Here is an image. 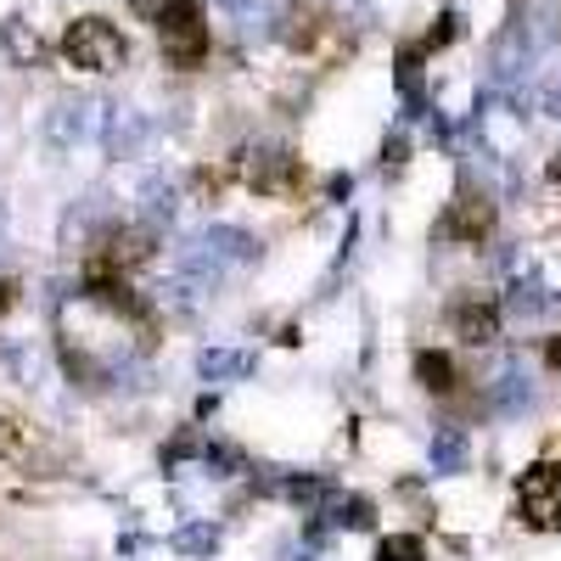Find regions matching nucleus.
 <instances>
[{
  "mask_svg": "<svg viewBox=\"0 0 561 561\" xmlns=\"http://www.w3.org/2000/svg\"><path fill=\"white\" fill-rule=\"evenodd\" d=\"M0 34H7V51H12V62H23V68H34V62H39L45 45H39V34H28V23H23V18H12Z\"/></svg>",
  "mask_w": 561,
  "mask_h": 561,
  "instance_id": "obj_12",
  "label": "nucleus"
},
{
  "mask_svg": "<svg viewBox=\"0 0 561 561\" xmlns=\"http://www.w3.org/2000/svg\"><path fill=\"white\" fill-rule=\"evenodd\" d=\"M399 84H404V96L415 102V90H421V57H415V51L399 57Z\"/></svg>",
  "mask_w": 561,
  "mask_h": 561,
  "instance_id": "obj_20",
  "label": "nucleus"
},
{
  "mask_svg": "<svg viewBox=\"0 0 561 561\" xmlns=\"http://www.w3.org/2000/svg\"><path fill=\"white\" fill-rule=\"evenodd\" d=\"M203 460H208V466H219V478L242 472V449H230V444H208V449H203Z\"/></svg>",
  "mask_w": 561,
  "mask_h": 561,
  "instance_id": "obj_17",
  "label": "nucleus"
},
{
  "mask_svg": "<svg viewBox=\"0 0 561 561\" xmlns=\"http://www.w3.org/2000/svg\"><path fill=\"white\" fill-rule=\"evenodd\" d=\"M421 556V539H388L382 545V561H415Z\"/></svg>",
  "mask_w": 561,
  "mask_h": 561,
  "instance_id": "obj_21",
  "label": "nucleus"
},
{
  "mask_svg": "<svg viewBox=\"0 0 561 561\" xmlns=\"http://www.w3.org/2000/svg\"><path fill=\"white\" fill-rule=\"evenodd\" d=\"M174 550H185V556L214 550V528H185V534H174Z\"/></svg>",
  "mask_w": 561,
  "mask_h": 561,
  "instance_id": "obj_19",
  "label": "nucleus"
},
{
  "mask_svg": "<svg viewBox=\"0 0 561 561\" xmlns=\"http://www.w3.org/2000/svg\"><path fill=\"white\" fill-rule=\"evenodd\" d=\"M545 365H550V370H561V337H556V343L545 348Z\"/></svg>",
  "mask_w": 561,
  "mask_h": 561,
  "instance_id": "obj_24",
  "label": "nucleus"
},
{
  "mask_svg": "<svg viewBox=\"0 0 561 561\" xmlns=\"http://www.w3.org/2000/svg\"><path fill=\"white\" fill-rule=\"evenodd\" d=\"M62 62L79 73H118L129 62V39L107 18H73L62 34Z\"/></svg>",
  "mask_w": 561,
  "mask_h": 561,
  "instance_id": "obj_1",
  "label": "nucleus"
},
{
  "mask_svg": "<svg viewBox=\"0 0 561 561\" xmlns=\"http://www.w3.org/2000/svg\"><path fill=\"white\" fill-rule=\"evenodd\" d=\"M253 354L248 348H203L197 354V377L203 382H242V377H253Z\"/></svg>",
  "mask_w": 561,
  "mask_h": 561,
  "instance_id": "obj_10",
  "label": "nucleus"
},
{
  "mask_svg": "<svg viewBox=\"0 0 561 561\" xmlns=\"http://www.w3.org/2000/svg\"><path fill=\"white\" fill-rule=\"evenodd\" d=\"M169 68H203L208 62V18L197 0H163V12L152 18Z\"/></svg>",
  "mask_w": 561,
  "mask_h": 561,
  "instance_id": "obj_2",
  "label": "nucleus"
},
{
  "mask_svg": "<svg viewBox=\"0 0 561 561\" xmlns=\"http://www.w3.org/2000/svg\"><path fill=\"white\" fill-rule=\"evenodd\" d=\"M253 253H259V242L248 237V230H237V225H214L203 237V259H208L214 275H219V264H248Z\"/></svg>",
  "mask_w": 561,
  "mask_h": 561,
  "instance_id": "obj_8",
  "label": "nucleus"
},
{
  "mask_svg": "<svg viewBox=\"0 0 561 561\" xmlns=\"http://www.w3.org/2000/svg\"><path fill=\"white\" fill-rule=\"evenodd\" d=\"M242 180L259 197H298L304 192V158L287 147H253V152H242Z\"/></svg>",
  "mask_w": 561,
  "mask_h": 561,
  "instance_id": "obj_3",
  "label": "nucleus"
},
{
  "mask_svg": "<svg viewBox=\"0 0 561 561\" xmlns=\"http://www.w3.org/2000/svg\"><path fill=\"white\" fill-rule=\"evenodd\" d=\"M129 7H135L140 18H158V12H163V0H129Z\"/></svg>",
  "mask_w": 561,
  "mask_h": 561,
  "instance_id": "obj_23",
  "label": "nucleus"
},
{
  "mask_svg": "<svg viewBox=\"0 0 561 561\" xmlns=\"http://www.w3.org/2000/svg\"><path fill=\"white\" fill-rule=\"evenodd\" d=\"M23 444H28V427H23L18 415H0V460H18Z\"/></svg>",
  "mask_w": 561,
  "mask_h": 561,
  "instance_id": "obj_14",
  "label": "nucleus"
},
{
  "mask_svg": "<svg viewBox=\"0 0 561 561\" xmlns=\"http://www.w3.org/2000/svg\"><path fill=\"white\" fill-rule=\"evenodd\" d=\"M12 304H18V280L0 275V314H12Z\"/></svg>",
  "mask_w": 561,
  "mask_h": 561,
  "instance_id": "obj_22",
  "label": "nucleus"
},
{
  "mask_svg": "<svg viewBox=\"0 0 561 561\" xmlns=\"http://www.w3.org/2000/svg\"><path fill=\"white\" fill-rule=\"evenodd\" d=\"M275 494H287L293 505H320L332 494V478H287V483H275Z\"/></svg>",
  "mask_w": 561,
  "mask_h": 561,
  "instance_id": "obj_13",
  "label": "nucleus"
},
{
  "mask_svg": "<svg viewBox=\"0 0 561 561\" xmlns=\"http://www.w3.org/2000/svg\"><path fill=\"white\" fill-rule=\"evenodd\" d=\"M460 455H466L460 433H438V444H433V466H438V472H455V466H460Z\"/></svg>",
  "mask_w": 561,
  "mask_h": 561,
  "instance_id": "obj_15",
  "label": "nucleus"
},
{
  "mask_svg": "<svg viewBox=\"0 0 561 561\" xmlns=\"http://www.w3.org/2000/svg\"><path fill=\"white\" fill-rule=\"evenodd\" d=\"M415 382L427 388V393H455L460 370H455V359H449V354H438V348H421V354H415Z\"/></svg>",
  "mask_w": 561,
  "mask_h": 561,
  "instance_id": "obj_11",
  "label": "nucleus"
},
{
  "mask_svg": "<svg viewBox=\"0 0 561 561\" xmlns=\"http://www.w3.org/2000/svg\"><path fill=\"white\" fill-rule=\"evenodd\" d=\"M489 230H494V203L478 197V192H466V197L449 208V219H444V237H449V242H466V248H483Z\"/></svg>",
  "mask_w": 561,
  "mask_h": 561,
  "instance_id": "obj_5",
  "label": "nucleus"
},
{
  "mask_svg": "<svg viewBox=\"0 0 561 561\" xmlns=\"http://www.w3.org/2000/svg\"><path fill=\"white\" fill-rule=\"evenodd\" d=\"M523 517L534 528H561V466H534L523 478Z\"/></svg>",
  "mask_w": 561,
  "mask_h": 561,
  "instance_id": "obj_4",
  "label": "nucleus"
},
{
  "mask_svg": "<svg viewBox=\"0 0 561 561\" xmlns=\"http://www.w3.org/2000/svg\"><path fill=\"white\" fill-rule=\"evenodd\" d=\"M332 523H337V528H370L377 517H370V505H365V500H343V505L332 511Z\"/></svg>",
  "mask_w": 561,
  "mask_h": 561,
  "instance_id": "obj_16",
  "label": "nucleus"
},
{
  "mask_svg": "<svg viewBox=\"0 0 561 561\" xmlns=\"http://www.w3.org/2000/svg\"><path fill=\"white\" fill-rule=\"evenodd\" d=\"M90 129H102V113H96V102H62L51 118H45V135H51L62 152H68V147H79V140H84Z\"/></svg>",
  "mask_w": 561,
  "mask_h": 561,
  "instance_id": "obj_6",
  "label": "nucleus"
},
{
  "mask_svg": "<svg viewBox=\"0 0 561 561\" xmlns=\"http://www.w3.org/2000/svg\"><path fill=\"white\" fill-rule=\"evenodd\" d=\"M147 214H152V219H169V214H174V185H163V180L147 185Z\"/></svg>",
  "mask_w": 561,
  "mask_h": 561,
  "instance_id": "obj_18",
  "label": "nucleus"
},
{
  "mask_svg": "<svg viewBox=\"0 0 561 561\" xmlns=\"http://www.w3.org/2000/svg\"><path fill=\"white\" fill-rule=\"evenodd\" d=\"M455 337L460 343H472V348H483V343H494L500 337V309L494 304H483V298H466V304H455Z\"/></svg>",
  "mask_w": 561,
  "mask_h": 561,
  "instance_id": "obj_7",
  "label": "nucleus"
},
{
  "mask_svg": "<svg viewBox=\"0 0 561 561\" xmlns=\"http://www.w3.org/2000/svg\"><path fill=\"white\" fill-rule=\"evenodd\" d=\"M158 248H152V230H113L96 270H135V264H147Z\"/></svg>",
  "mask_w": 561,
  "mask_h": 561,
  "instance_id": "obj_9",
  "label": "nucleus"
}]
</instances>
